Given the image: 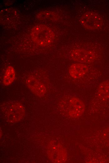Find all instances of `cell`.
<instances>
[{"label": "cell", "instance_id": "1", "mask_svg": "<svg viewBox=\"0 0 109 163\" xmlns=\"http://www.w3.org/2000/svg\"><path fill=\"white\" fill-rule=\"evenodd\" d=\"M31 36L33 40L40 45H46L53 41L54 34L47 26L42 24L35 26L32 29Z\"/></svg>", "mask_w": 109, "mask_h": 163}, {"label": "cell", "instance_id": "2", "mask_svg": "<svg viewBox=\"0 0 109 163\" xmlns=\"http://www.w3.org/2000/svg\"><path fill=\"white\" fill-rule=\"evenodd\" d=\"M81 24L85 28L95 30L100 28L103 23L101 16L96 13L88 12L83 14L80 19Z\"/></svg>", "mask_w": 109, "mask_h": 163}, {"label": "cell", "instance_id": "3", "mask_svg": "<svg viewBox=\"0 0 109 163\" xmlns=\"http://www.w3.org/2000/svg\"><path fill=\"white\" fill-rule=\"evenodd\" d=\"M65 109L70 117L75 118L81 116L85 110L83 102L79 98L71 97L67 101Z\"/></svg>", "mask_w": 109, "mask_h": 163}, {"label": "cell", "instance_id": "4", "mask_svg": "<svg viewBox=\"0 0 109 163\" xmlns=\"http://www.w3.org/2000/svg\"><path fill=\"white\" fill-rule=\"evenodd\" d=\"M70 56L74 61L80 63H90L96 58V54L94 51L83 49H75L71 52Z\"/></svg>", "mask_w": 109, "mask_h": 163}, {"label": "cell", "instance_id": "5", "mask_svg": "<svg viewBox=\"0 0 109 163\" xmlns=\"http://www.w3.org/2000/svg\"><path fill=\"white\" fill-rule=\"evenodd\" d=\"M49 151L51 160L54 162H62L65 161L66 153L65 150L59 144L55 143L51 145Z\"/></svg>", "mask_w": 109, "mask_h": 163}, {"label": "cell", "instance_id": "6", "mask_svg": "<svg viewBox=\"0 0 109 163\" xmlns=\"http://www.w3.org/2000/svg\"><path fill=\"white\" fill-rule=\"evenodd\" d=\"M26 84L31 91L38 96H43L46 93V88L45 86L33 76H30L27 79Z\"/></svg>", "mask_w": 109, "mask_h": 163}, {"label": "cell", "instance_id": "7", "mask_svg": "<svg viewBox=\"0 0 109 163\" xmlns=\"http://www.w3.org/2000/svg\"><path fill=\"white\" fill-rule=\"evenodd\" d=\"M24 113L25 109L23 106L19 103H16L9 109L8 114V118L11 122H16L22 119Z\"/></svg>", "mask_w": 109, "mask_h": 163}, {"label": "cell", "instance_id": "8", "mask_svg": "<svg viewBox=\"0 0 109 163\" xmlns=\"http://www.w3.org/2000/svg\"><path fill=\"white\" fill-rule=\"evenodd\" d=\"M88 71V67L86 65L76 63L73 64L70 66L69 72L72 77L76 79L85 76Z\"/></svg>", "mask_w": 109, "mask_h": 163}, {"label": "cell", "instance_id": "9", "mask_svg": "<svg viewBox=\"0 0 109 163\" xmlns=\"http://www.w3.org/2000/svg\"><path fill=\"white\" fill-rule=\"evenodd\" d=\"M98 95L102 100L109 98V80L105 81L99 85L98 89Z\"/></svg>", "mask_w": 109, "mask_h": 163}, {"label": "cell", "instance_id": "10", "mask_svg": "<svg viewBox=\"0 0 109 163\" xmlns=\"http://www.w3.org/2000/svg\"><path fill=\"white\" fill-rule=\"evenodd\" d=\"M15 76V72L12 66H8L5 71L3 79V82L5 86L9 85L12 83Z\"/></svg>", "mask_w": 109, "mask_h": 163}, {"label": "cell", "instance_id": "11", "mask_svg": "<svg viewBox=\"0 0 109 163\" xmlns=\"http://www.w3.org/2000/svg\"><path fill=\"white\" fill-rule=\"evenodd\" d=\"M105 139L108 145H109V129L105 132Z\"/></svg>", "mask_w": 109, "mask_h": 163}]
</instances>
